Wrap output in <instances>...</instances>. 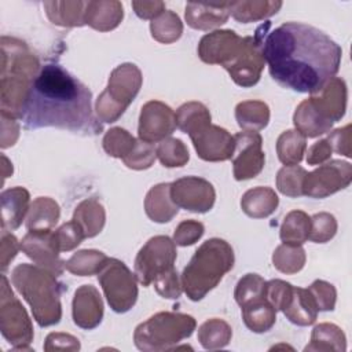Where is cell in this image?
I'll use <instances>...</instances> for the list:
<instances>
[{"label":"cell","instance_id":"6da1fadb","mask_svg":"<svg viewBox=\"0 0 352 352\" xmlns=\"http://www.w3.org/2000/svg\"><path fill=\"white\" fill-rule=\"evenodd\" d=\"M261 54L279 85L318 95L337 74L342 50L314 26L285 22L261 34Z\"/></svg>","mask_w":352,"mask_h":352},{"label":"cell","instance_id":"7a4b0ae2","mask_svg":"<svg viewBox=\"0 0 352 352\" xmlns=\"http://www.w3.org/2000/svg\"><path fill=\"white\" fill-rule=\"evenodd\" d=\"M92 94L59 65H45L33 77L22 110L25 128L55 126L72 132L98 133L102 125L92 113Z\"/></svg>","mask_w":352,"mask_h":352},{"label":"cell","instance_id":"3957f363","mask_svg":"<svg viewBox=\"0 0 352 352\" xmlns=\"http://www.w3.org/2000/svg\"><path fill=\"white\" fill-rule=\"evenodd\" d=\"M232 265L234 252L226 241L219 238L205 241L182 274V286L188 298L192 301L202 300Z\"/></svg>","mask_w":352,"mask_h":352},{"label":"cell","instance_id":"277c9868","mask_svg":"<svg viewBox=\"0 0 352 352\" xmlns=\"http://www.w3.org/2000/svg\"><path fill=\"white\" fill-rule=\"evenodd\" d=\"M12 282L30 304L33 315L40 326H50L60 320L59 285L52 274H47L41 290L38 292L30 272V265L22 264L14 270Z\"/></svg>","mask_w":352,"mask_h":352},{"label":"cell","instance_id":"5b68a950","mask_svg":"<svg viewBox=\"0 0 352 352\" xmlns=\"http://www.w3.org/2000/svg\"><path fill=\"white\" fill-rule=\"evenodd\" d=\"M194 327L195 320L190 315L160 312L136 327L135 344L144 351L169 349V344L190 337Z\"/></svg>","mask_w":352,"mask_h":352},{"label":"cell","instance_id":"8992f818","mask_svg":"<svg viewBox=\"0 0 352 352\" xmlns=\"http://www.w3.org/2000/svg\"><path fill=\"white\" fill-rule=\"evenodd\" d=\"M140 84V72L138 67H135V65H120L111 73L107 88L98 98V116L104 122H114L133 100Z\"/></svg>","mask_w":352,"mask_h":352},{"label":"cell","instance_id":"52a82bcc","mask_svg":"<svg viewBox=\"0 0 352 352\" xmlns=\"http://www.w3.org/2000/svg\"><path fill=\"white\" fill-rule=\"evenodd\" d=\"M176 260L175 242L168 236L151 238L138 253L135 261V274L143 286H148L172 272Z\"/></svg>","mask_w":352,"mask_h":352},{"label":"cell","instance_id":"ba28073f","mask_svg":"<svg viewBox=\"0 0 352 352\" xmlns=\"http://www.w3.org/2000/svg\"><path fill=\"white\" fill-rule=\"evenodd\" d=\"M98 279L113 311L126 312L133 307L138 297V287L131 271L122 261L109 258Z\"/></svg>","mask_w":352,"mask_h":352},{"label":"cell","instance_id":"9c48e42d","mask_svg":"<svg viewBox=\"0 0 352 352\" xmlns=\"http://www.w3.org/2000/svg\"><path fill=\"white\" fill-rule=\"evenodd\" d=\"M351 177V164L331 161L305 175L302 182V194L312 198L327 197L349 186Z\"/></svg>","mask_w":352,"mask_h":352},{"label":"cell","instance_id":"30bf717a","mask_svg":"<svg viewBox=\"0 0 352 352\" xmlns=\"http://www.w3.org/2000/svg\"><path fill=\"white\" fill-rule=\"evenodd\" d=\"M264 67L261 54V33L256 32L254 37H243V45L238 55L224 69L231 78L241 87H252L258 78Z\"/></svg>","mask_w":352,"mask_h":352},{"label":"cell","instance_id":"8fae6325","mask_svg":"<svg viewBox=\"0 0 352 352\" xmlns=\"http://www.w3.org/2000/svg\"><path fill=\"white\" fill-rule=\"evenodd\" d=\"M234 176L236 180L256 177L264 166L265 155L261 150V136L256 131H243L234 136Z\"/></svg>","mask_w":352,"mask_h":352},{"label":"cell","instance_id":"7c38bea8","mask_svg":"<svg viewBox=\"0 0 352 352\" xmlns=\"http://www.w3.org/2000/svg\"><path fill=\"white\" fill-rule=\"evenodd\" d=\"M170 198L176 206L205 213L214 204V190L205 179L187 176L170 184Z\"/></svg>","mask_w":352,"mask_h":352},{"label":"cell","instance_id":"4fadbf2b","mask_svg":"<svg viewBox=\"0 0 352 352\" xmlns=\"http://www.w3.org/2000/svg\"><path fill=\"white\" fill-rule=\"evenodd\" d=\"M139 138L153 143L170 135L176 128V114L161 102L151 100L142 107L139 120Z\"/></svg>","mask_w":352,"mask_h":352},{"label":"cell","instance_id":"5bb4252c","mask_svg":"<svg viewBox=\"0 0 352 352\" xmlns=\"http://www.w3.org/2000/svg\"><path fill=\"white\" fill-rule=\"evenodd\" d=\"M243 38L232 30H216L205 34L198 47L199 58L206 63H221L227 66L241 51Z\"/></svg>","mask_w":352,"mask_h":352},{"label":"cell","instance_id":"9a60e30c","mask_svg":"<svg viewBox=\"0 0 352 352\" xmlns=\"http://www.w3.org/2000/svg\"><path fill=\"white\" fill-rule=\"evenodd\" d=\"M190 138L198 155L205 161H226L234 155V138L217 125L209 124Z\"/></svg>","mask_w":352,"mask_h":352},{"label":"cell","instance_id":"2e32d148","mask_svg":"<svg viewBox=\"0 0 352 352\" xmlns=\"http://www.w3.org/2000/svg\"><path fill=\"white\" fill-rule=\"evenodd\" d=\"M21 249L37 264L45 267L52 274L62 272V261H59V246L55 239V232L48 230L30 231L22 241Z\"/></svg>","mask_w":352,"mask_h":352},{"label":"cell","instance_id":"e0dca14e","mask_svg":"<svg viewBox=\"0 0 352 352\" xmlns=\"http://www.w3.org/2000/svg\"><path fill=\"white\" fill-rule=\"evenodd\" d=\"M322 96H311L308 100L322 120L331 124L341 120L346 104V85L341 78H333L319 92Z\"/></svg>","mask_w":352,"mask_h":352},{"label":"cell","instance_id":"ac0fdd59","mask_svg":"<svg viewBox=\"0 0 352 352\" xmlns=\"http://www.w3.org/2000/svg\"><path fill=\"white\" fill-rule=\"evenodd\" d=\"M103 305L100 296L92 285L80 287L73 300V320L82 329H94L102 320Z\"/></svg>","mask_w":352,"mask_h":352},{"label":"cell","instance_id":"d6986e66","mask_svg":"<svg viewBox=\"0 0 352 352\" xmlns=\"http://www.w3.org/2000/svg\"><path fill=\"white\" fill-rule=\"evenodd\" d=\"M318 311L316 302L308 289L293 287L290 300L282 312L290 322L300 326H308L315 322Z\"/></svg>","mask_w":352,"mask_h":352},{"label":"cell","instance_id":"ffe728a7","mask_svg":"<svg viewBox=\"0 0 352 352\" xmlns=\"http://www.w3.org/2000/svg\"><path fill=\"white\" fill-rule=\"evenodd\" d=\"M230 3L205 6L188 3L186 6V21L194 29H208L221 25L227 21L230 14Z\"/></svg>","mask_w":352,"mask_h":352},{"label":"cell","instance_id":"44dd1931","mask_svg":"<svg viewBox=\"0 0 352 352\" xmlns=\"http://www.w3.org/2000/svg\"><path fill=\"white\" fill-rule=\"evenodd\" d=\"M144 206L147 216L153 219V221H169L177 213V206L173 205L170 198V184L162 183L153 187L146 197Z\"/></svg>","mask_w":352,"mask_h":352},{"label":"cell","instance_id":"7402d4cb","mask_svg":"<svg viewBox=\"0 0 352 352\" xmlns=\"http://www.w3.org/2000/svg\"><path fill=\"white\" fill-rule=\"evenodd\" d=\"M245 324L254 333L268 331L276 320V309L265 298V294L242 307Z\"/></svg>","mask_w":352,"mask_h":352},{"label":"cell","instance_id":"603a6c76","mask_svg":"<svg viewBox=\"0 0 352 352\" xmlns=\"http://www.w3.org/2000/svg\"><path fill=\"white\" fill-rule=\"evenodd\" d=\"M241 206L250 217H267L278 206V197L271 188L257 187L243 194Z\"/></svg>","mask_w":352,"mask_h":352},{"label":"cell","instance_id":"cb8c5ba5","mask_svg":"<svg viewBox=\"0 0 352 352\" xmlns=\"http://www.w3.org/2000/svg\"><path fill=\"white\" fill-rule=\"evenodd\" d=\"M116 1H88L85 7V23L98 30H109L116 28L122 19V7L111 11Z\"/></svg>","mask_w":352,"mask_h":352},{"label":"cell","instance_id":"d4e9b609","mask_svg":"<svg viewBox=\"0 0 352 352\" xmlns=\"http://www.w3.org/2000/svg\"><path fill=\"white\" fill-rule=\"evenodd\" d=\"M210 124L209 110L197 102L184 103L177 109L176 113V125L188 136H192L202 128Z\"/></svg>","mask_w":352,"mask_h":352},{"label":"cell","instance_id":"484cf974","mask_svg":"<svg viewBox=\"0 0 352 352\" xmlns=\"http://www.w3.org/2000/svg\"><path fill=\"white\" fill-rule=\"evenodd\" d=\"M238 125L245 131L263 129L270 120V109L264 102H242L235 109Z\"/></svg>","mask_w":352,"mask_h":352},{"label":"cell","instance_id":"4316f807","mask_svg":"<svg viewBox=\"0 0 352 352\" xmlns=\"http://www.w3.org/2000/svg\"><path fill=\"white\" fill-rule=\"evenodd\" d=\"M311 219L301 210H293L280 227V239L287 245H301L309 236Z\"/></svg>","mask_w":352,"mask_h":352},{"label":"cell","instance_id":"83f0119b","mask_svg":"<svg viewBox=\"0 0 352 352\" xmlns=\"http://www.w3.org/2000/svg\"><path fill=\"white\" fill-rule=\"evenodd\" d=\"M307 143L305 136L298 131H285L276 144L278 157L285 165H297L302 160Z\"/></svg>","mask_w":352,"mask_h":352},{"label":"cell","instance_id":"f1b7e54d","mask_svg":"<svg viewBox=\"0 0 352 352\" xmlns=\"http://www.w3.org/2000/svg\"><path fill=\"white\" fill-rule=\"evenodd\" d=\"M107 260L109 257H106L102 252L81 250L73 254L70 260L65 263V267L73 274L85 276V275L100 272L104 264L107 263Z\"/></svg>","mask_w":352,"mask_h":352},{"label":"cell","instance_id":"f546056e","mask_svg":"<svg viewBox=\"0 0 352 352\" xmlns=\"http://www.w3.org/2000/svg\"><path fill=\"white\" fill-rule=\"evenodd\" d=\"M8 195L11 199H8V197L3 192L1 194V198H3V212L4 210H8V208H14L11 214L3 220V228H6L7 226L14 230L16 227H19V224L22 223L23 220V216H25V212H26V206H28V202H29V194L26 190L21 188V187H16V188H11V190H7Z\"/></svg>","mask_w":352,"mask_h":352},{"label":"cell","instance_id":"4dcf8cb0","mask_svg":"<svg viewBox=\"0 0 352 352\" xmlns=\"http://www.w3.org/2000/svg\"><path fill=\"white\" fill-rule=\"evenodd\" d=\"M274 265L286 274H293L304 267L305 254L298 245L283 243L274 252Z\"/></svg>","mask_w":352,"mask_h":352},{"label":"cell","instance_id":"1f68e13d","mask_svg":"<svg viewBox=\"0 0 352 352\" xmlns=\"http://www.w3.org/2000/svg\"><path fill=\"white\" fill-rule=\"evenodd\" d=\"M136 140L121 128L110 129L103 139V147L109 155L125 160L135 148Z\"/></svg>","mask_w":352,"mask_h":352},{"label":"cell","instance_id":"d6a6232c","mask_svg":"<svg viewBox=\"0 0 352 352\" xmlns=\"http://www.w3.org/2000/svg\"><path fill=\"white\" fill-rule=\"evenodd\" d=\"M150 29L155 40L162 43H170L180 37L183 26L179 16L175 12L165 11V14L161 18L155 21L153 19Z\"/></svg>","mask_w":352,"mask_h":352},{"label":"cell","instance_id":"836d02e7","mask_svg":"<svg viewBox=\"0 0 352 352\" xmlns=\"http://www.w3.org/2000/svg\"><path fill=\"white\" fill-rule=\"evenodd\" d=\"M307 172L297 165H286L278 172L276 184L282 194L287 197L302 195V182Z\"/></svg>","mask_w":352,"mask_h":352},{"label":"cell","instance_id":"e575fe53","mask_svg":"<svg viewBox=\"0 0 352 352\" xmlns=\"http://www.w3.org/2000/svg\"><path fill=\"white\" fill-rule=\"evenodd\" d=\"M265 282L257 274H248L242 279H239L236 289H235V300L236 302L243 307L248 302L260 298L264 296Z\"/></svg>","mask_w":352,"mask_h":352},{"label":"cell","instance_id":"d590c367","mask_svg":"<svg viewBox=\"0 0 352 352\" xmlns=\"http://www.w3.org/2000/svg\"><path fill=\"white\" fill-rule=\"evenodd\" d=\"M230 336H231V329L223 320H220L217 331H213V320L205 322L199 329V341L206 349H213L219 346L221 348L227 345Z\"/></svg>","mask_w":352,"mask_h":352},{"label":"cell","instance_id":"8d00e7d4","mask_svg":"<svg viewBox=\"0 0 352 352\" xmlns=\"http://www.w3.org/2000/svg\"><path fill=\"white\" fill-rule=\"evenodd\" d=\"M311 224H312V228L309 230L311 232L308 239L318 243H324L329 239H331L337 230L336 219L329 213H318L312 216Z\"/></svg>","mask_w":352,"mask_h":352},{"label":"cell","instance_id":"74e56055","mask_svg":"<svg viewBox=\"0 0 352 352\" xmlns=\"http://www.w3.org/2000/svg\"><path fill=\"white\" fill-rule=\"evenodd\" d=\"M84 238L85 235L82 228L74 220L63 224L58 231H55V239L59 250H70L76 248Z\"/></svg>","mask_w":352,"mask_h":352},{"label":"cell","instance_id":"f35d334b","mask_svg":"<svg viewBox=\"0 0 352 352\" xmlns=\"http://www.w3.org/2000/svg\"><path fill=\"white\" fill-rule=\"evenodd\" d=\"M319 311H333L336 302V289L324 280H315L308 289Z\"/></svg>","mask_w":352,"mask_h":352},{"label":"cell","instance_id":"ab89813d","mask_svg":"<svg viewBox=\"0 0 352 352\" xmlns=\"http://www.w3.org/2000/svg\"><path fill=\"white\" fill-rule=\"evenodd\" d=\"M204 234V224L199 221L186 220L182 221L175 231V243L180 246H187L195 243Z\"/></svg>","mask_w":352,"mask_h":352},{"label":"cell","instance_id":"60d3db41","mask_svg":"<svg viewBox=\"0 0 352 352\" xmlns=\"http://www.w3.org/2000/svg\"><path fill=\"white\" fill-rule=\"evenodd\" d=\"M182 144H183V142L180 139H168V140H164L158 146L157 154H158L160 161L164 164V166H168V168L183 166L187 162L183 158L175 155V150H177Z\"/></svg>","mask_w":352,"mask_h":352},{"label":"cell","instance_id":"b9f144b4","mask_svg":"<svg viewBox=\"0 0 352 352\" xmlns=\"http://www.w3.org/2000/svg\"><path fill=\"white\" fill-rule=\"evenodd\" d=\"M330 155H331V144L329 143V140H319L314 146H311V148L308 150L307 162L311 165H315V164L323 162Z\"/></svg>","mask_w":352,"mask_h":352},{"label":"cell","instance_id":"7bdbcfd3","mask_svg":"<svg viewBox=\"0 0 352 352\" xmlns=\"http://www.w3.org/2000/svg\"><path fill=\"white\" fill-rule=\"evenodd\" d=\"M132 7L135 8L136 15L140 18H144V19L155 16L164 11V3H161V1H158V3H155V1H150V3L133 1Z\"/></svg>","mask_w":352,"mask_h":352}]
</instances>
